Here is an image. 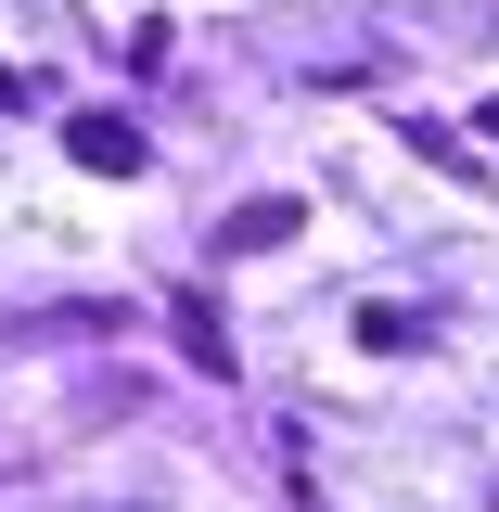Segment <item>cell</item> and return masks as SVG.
<instances>
[{
  "instance_id": "obj_1",
  "label": "cell",
  "mask_w": 499,
  "mask_h": 512,
  "mask_svg": "<svg viewBox=\"0 0 499 512\" xmlns=\"http://www.w3.org/2000/svg\"><path fill=\"white\" fill-rule=\"evenodd\" d=\"M64 154H77V167H90V180H141V154H154V141H141V128L116 116V103H90V116L64 128Z\"/></svg>"
},
{
  "instance_id": "obj_2",
  "label": "cell",
  "mask_w": 499,
  "mask_h": 512,
  "mask_svg": "<svg viewBox=\"0 0 499 512\" xmlns=\"http://www.w3.org/2000/svg\"><path fill=\"white\" fill-rule=\"evenodd\" d=\"M295 231H308V205H295V192H244V205L218 218V244H231V256H269V244H295Z\"/></svg>"
},
{
  "instance_id": "obj_3",
  "label": "cell",
  "mask_w": 499,
  "mask_h": 512,
  "mask_svg": "<svg viewBox=\"0 0 499 512\" xmlns=\"http://www.w3.org/2000/svg\"><path fill=\"white\" fill-rule=\"evenodd\" d=\"M167 320H180V346H192V372H231V333H218V308H205V295H167Z\"/></svg>"
},
{
  "instance_id": "obj_4",
  "label": "cell",
  "mask_w": 499,
  "mask_h": 512,
  "mask_svg": "<svg viewBox=\"0 0 499 512\" xmlns=\"http://www.w3.org/2000/svg\"><path fill=\"white\" fill-rule=\"evenodd\" d=\"M359 346H372V359H410V346H423V320H410V308H359Z\"/></svg>"
},
{
  "instance_id": "obj_5",
  "label": "cell",
  "mask_w": 499,
  "mask_h": 512,
  "mask_svg": "<svg viewBox=\"0 0 499 512\" xmlns=\"http://www.w3.org/2000/svg\"><path fill=\"white\" fill-rule=\"evenodd\" d=\"M474 128H487V141H499V103H487V116H474Z\"/></svg>"
}]
</instances>
